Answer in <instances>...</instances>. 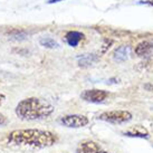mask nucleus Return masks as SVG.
<instances>
[{
  "label": "nucleus",
  "mask_w": 153,
  "mask_h": 153,
  "mask_svg": "<svg viewBox=\"0 0 153 153\" xmlns=\"http://www.w3.org/2000/svg\"><path fill=\"white\" fill-rule=\"evenodd\" d=\"M7 123V117L4 116V115L0 114V126H2L4 124Z\"/></svg>",
  "instance_id": "13"
},
{
  "label": "nucleus",
  "mask_w": 153,
  "mask_h": 153,
  "mask_svg": "<svg viewBox=\"0 0 153 153\" xmlns=\"http://www.w3.org/2000/svg\"><path fill=\"white\" fill-rule=\"evenodd\" d=\"M4 100H6V96H4V94H0V105L4 103Z\"/></svg>",
  "instance_id": "14"
},
{
  "label": "nucleus",
  "mask_w": 153,
  "mask_h": 153,
  "mask_svg": "<svg viewBox=\"0 0 153 153\" xmlns=\"http://www.w3.org/2000/svg\"><path fill=\"white\" fill-rule=\"evenodd\" d=\"M59 1H63V0H49L48 4H55V2H59Z\"/></svg>",
  "instance_id": "15"
},
{
  "label": "nucleus",
  "mask_w": 153,
  "mask_h": 153,
  "mask_svg": "<svg viewBox=\"0 0 153 153\" xmlns=\"http://www.w3.org/2000/svg\"><path fill=\"white\" fill-rule=\"evenodd\" d=\"M76 153H108L94 141H84L77 145Z\"/></svg>",
  "instance_id": "6"
},
{
  "label": "nucleus",
  "mask_w": 153,
  "mask_h": 153,
  "mask_svg": "<svg viewBox=\"0 0 153 153\" xmlns=\"http://www.w3.org/2000/svg\"><path fill=\"white\" fill-rule=\"evenodd\" d=\"M39 44H40L43 47L51 48V49H53V48H58V47H59L58 43L56 42L55 39L51 38V37H43V38H40Z\"/></svg>",
  "instance_id": "12"
},
{
  "label": "nucleus",
  "mask_w": 153,
  "mask_h": 153,
  "mask_svg": "<svg viewBox=\"0 0 153 153\" xmlns=\"http://www.w3.org/2000/svg\"><path fill=\"white\" fill-rule=\"evenodd\" d=\"M108 96V93L104 89H86L82 93L81 97L89 103H103Z\"/></svg>",
  "instance_id": "5"
},
{
  "label": "nucleus",
  "mask_w": 153,
  "mask_h": 153,
  "mask_svg": "<svg viewBox=\"0 0 153 153\" xmlns=\"http://www.w3.org/2000/svg\"><path fill=\"white\" fill-rule=\"evenodd\" d=\"M152 51H153V44L151 43V42H148V40H144V42L139 43L136 45L135 49H134L135 54L137 56H140V57L149 55Z\"/></svg>",
  "instance_id": "10"
},
{
  "label": "nucleus",
  "mask_w": 153,
  "mask_h": 153,
  "mask_svg": "<svg viewBox=\"0 0 153 153\" xmlns=\"http://www.w3.org/2000/svg\"><path fill=\"white\" fill-rule=\"evenodd\" d=\"M125 136H130V137H141V139H148L149 137V132L144 126L141 125H136L134 128H131L126 132L123 133Z\"/></svg>",
  "instance_id": "7"
},
{
  "label": "nucleus",
  "mask_w": 153,
  "mask_h": 153,
  "mask_svg": "<svg viewBox=\"0 0 153 153\" xmlns=\"http://www.w3.org/2000/svg\"><path fill=\"white\" fill-rule=\"evenodd\" d=\"M15 112L19 119L25 121H36L46 119L53 114L54 106L42 98L28 97L18 103Z\"/></svg>",
  "instance_id": "2"
},
{
  "label": "nucleus",
  "mask_w": 153,
  "mask_h": 153,
  "mask_svg": "<svg viewBox=\"0 0 153 153\" xmlns=\"http://www.w3.org/2000/svg\"><path fill=\"white\" fill-rule=\"evenodd\" d=\"M130 54H131V48L128 45H122L119 48H116L114 51V59L116 62H125L130 58Z\"/></svg>",
  "instance_id": "8"
},
{
  "label": "nucleus",
  "mask_w": 153,
  "mask_h": 153,
  "mask_svg": "<svg viewBox=\"0 0 153 153\" xmlns=\"http://www.w3.org/2000/svg\"><path fill=\"white\" fill-rule=\"evenodd\" d=\"M98 119L107 123L123 124L131 121L132 114L128 111H107L100 114Z\"/></svg>",
  "instance_id": "3"
},
{
  "label": "nucleus",
  "mask_w": 153,
  "mask_h": 153,
  "mask_svg": "<svg viewBox=\"0 0 153 153\" xmlns=\"http://www.w3.org/2000/svg\"><path fill=\"white\" fill-rule=\"evenodd\" d=\"M59 123L69 128H79L86 126L89 123V120L88 117H86L85 115L73 114L60 117Z\"/></svg>",
  "instance_id": "4"
},
{
  "label": "nucleus",
  "mask_w": 153,
  "mask_h": 153,
  "mask_svg": "<svg viewBox=\"0 0 153 153\" xmlns=\"http://www.w3.org/2000/svg\"><path fill=\"white\" fill-rule=\"evenodd\" d=\"M98 60V56L95 54H84L78 57V65L81 67H87Z\"/></svg>",
  "instance_id": "11"
},
{
  "label": "nucleus",
  "mask_w": 153,
  "mask_h": 153,
  "mask_svg": "<svg viewBox=\"0 0 153 153\" xmlns=\"http://www.w3.org/2000/svg\"><path fill=\"white\" fill-rule=\"evenodd\" d=\"M83 38H84V35L82 34V33H79V31H76V30L68 31L67 34H66V36H65L66 43L71 47H76Z\"/></svg>",
  "instance_id": "9"
},
{
  "label": "nucleus",
  "mask_w": 153,
  "mask_h": 153,
  "mask_svg": "<svg viewBox=\"0 0 153 153\" xmlns=\"http://www.w3.org/2000/svg\"><path fill=\"white\" fill-rule=\"evenodd\" d=\"M7 142L11 145L28 146L31 149L51 148L57 142V136L51 131L38 128L13 130L7 135Z\"/></svg>",
  "instance_id": "1"
}]
</instances>
